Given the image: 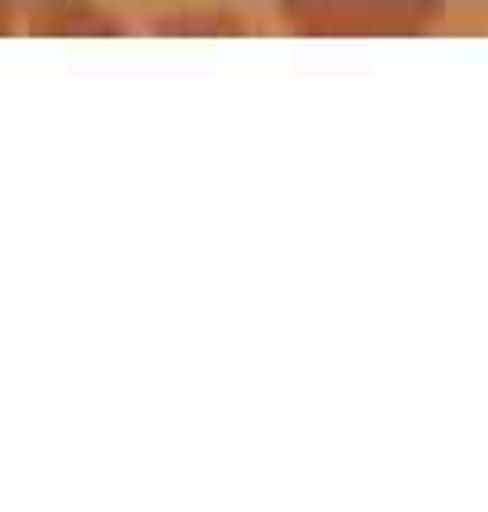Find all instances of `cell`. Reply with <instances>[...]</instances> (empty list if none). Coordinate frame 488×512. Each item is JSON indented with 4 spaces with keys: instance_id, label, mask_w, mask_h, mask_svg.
Instances as JSON below:
<instances>
[{
    "instance_id": "obj_2",
    "label": "cell",
    "mask_w": 488,
    "mask_h": 512,
    "mask_svg": "<svg viewBox=\"0 0 488 512\" xmlns=\"http://www.w3.org/2000/svg\"><path fill=\"white\" fill-rule=\"evenodd\" d=\"M10 15H15V0H0V29L10 24Z\"/></svg>"
},
{
    "instance_id": "obj_1",
    "label": "cell",
    "mask_w": 488,
    "mask_h": 512,
    "mask_svg": "<svg viewBox=\"0 0 488 512\" xmlns=\"http://www.w3.org/2000/svg\"><path fill=\"white\" fill-rule=\"evenodd\" d=\"M294 34L313 38H389L432 29L446 0H275Z\"/></svg>"
}]
</instances>
